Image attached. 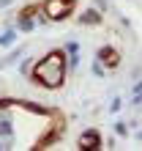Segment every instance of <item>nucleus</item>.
Instances as JSON below:
<instances>
[{
	"label": "nucleus",
	"instance_id": "9",
	"mask_svg": "<svg viewBox=\"0 0 142 151\" xmlns=\"http://www.w3.org/2000/svg\"><path fill=\"white\" fill-rule=\"evenodd\" d=\"M0 137L3 143H11V118L8 115H0Z\"/></svg>",
	"mask_w": 142,
	"mask_h": 151
},
{
	"label": "nucleus",
	"instance_id": "10",
	"mask_svg": "<svg viewBox=\"0 0 142 151\" xmlns=\"http://www.w3.org/2000/svg\"><path fill=\"white\" fill-rule=\"evenodd\" d=\"M22 52H25V50H14L11 55H6L3 60H0V69H6V66H11V63H14L16 58H22Z\"/></svg>",
	"mask_w": 142,
	"mask_h": 151
},
{
	"label": "nucleus",
	"instance_id": "12",
	"mask_svg": "<svg viewBox=\"0 0 142 151\" xmlns=\"http://www.w3.org/2000/svg\"><path fill=\"white\" fill-rule=\"evenodd\" d=\"M109 110H112V113H118V110H120V99H112V104H109Z\"/></svg>",
	"mask_w": 142,
	"mask_h": 151
},
{
	"label": "nucleus",
	"instance_id": "8",
	"mask_svg": "<svg viewBox=\"0 0 142 151\" xmlns=\"http://www.w3.org/2000/svg\"><path fill=\"white\" fill-rule=\"evenodd\" d=\"M16 33H19L16 28H6L3 33H0V47H14V44H16V39H19Z\"/></svg>",
	"mask_w": 142,
	"mask_h": 151
},
{
	"label": "nucleus",
	"instance_id": "14",
	"mask_svg": "<svg viewBox=\"0 0 142 151\" xmlns=\"http://www.w3.org/2000/svg\"><path fill=\"white\" fill-rule=\"evenodd\" d=\"M0 148H8V146H6V143H0Z\"/></svg>",
	"mask_w": 142,
	"mask_h": 151
},
{
	"label": "nucleus",
	"instance_id": "2",
	"mask_svg": "<svg viewBox=\"0 0 142 151\" xmlns=\"http://www.w3.org/2000/svg\"><path fill=\"white\" fill-rule=\"evenodd\" d=\"M77 11V0H44L38 22H63Z\"/></svg>",
	"mask_w": 142,
	"mask_h": 151
},
{
	"label": "nucleus",
	"instance_id": "6",
	"mask_svg": "<svg viewBox=\"0 0 142 151\" xmlns=\"http://www.w3.org/2000/svg\"><path fill=\"white\" fill-rule=\"evenodd\" d=\"M66 55H68V69L74 72V69L79 66V44L77 41H68L66 44Z\"/></svg>",
	"mask_w": 142,
	"mask_h": 151
},
{
	"label": "nucleus",
	"instance_id": "13",
	"mask_svg": "<svg viewBox=\"0 0 142 151\" xmlns=\"http://www.w3.org/2000/svg\"><path fill=\"white\" fill-rule=\"evenodd\" d=\"M14 0H0V8H6V6H11Z\"/></svg>",
	"mask_w": 142,
	"mask_h": 151
},
{
	"label": "nucleus",
	"instance_id": "7",
	"mask_svg": "<svg viewBox=\"0 0 142 151\" xmlns=\"http://www.w3.org/2000/svg\"><path fill=\"white\" fill-rule=\"evenodd\" d=\"M104 19L101 11H96V8H87V11H82V17H79V25H99Z\"/></svg>",
	"mask_w": 142,
	"mask_h": 151
},
{
	"label": "nucleus",
	"instance_id": "5",
	"mask_svg": "<svg viewBox=\"0 0 142 151\" xmlns=\"http://www.w3.org/2000/svg\"><path fill=\"white\" fill-rule=\"evenodd\" d=\"M96 60H99L104 69L115 72V69L120 66V52L115 50V47H109V44H104V47H99V50H96Z\"/></svg>",
	"mask_w": 142,
	"mask_h": 151
},
{
	"label": "nucleus",
	"instance_id": "3",
	"mask_svg": "<svg viewBox=\"0 0 142 151\" xmlns=\"http://www.w3.org/2000/svg\"><path fill=\"white\" fill-rule=\"evenodd\" d=\"M38 11H41V3H28L25 8H19V14H16V30L30 33L36 28V14Z\"/></svg>",
	"mask_w": 142,
	"mask_h": 151
},
{
	"label": "nucleus",
	"instance_id": "4",
	"mask_svg": "<svg viewBox=\"0 0 142 151\" xmlns=\"http://www.w3.org/2000/svg\"><path fill=\"white\" fill-rule=\"evenodd\" d=\"M77 148L79 151H99V148H104L101 132L99 129H85L82 135L77 137Z\"/></svg>",
	"mask_w": 142,
	"mask_h": 151
},
{
	"label": "nucleus",
	"instance_id": "1",
	"mask_svg": "<svg viewBox=\"0 0 142 151\" xmlns=\"http://www.w3.org/2000/svg\"><path fill=\"white\" fill-rule=\"evenodd\" d=\"M66 72H68L66 50H49L44 58H38L30 66L28 77L36 85L47 88V91H58V88H63V83H66Z\"/></svg>",
	"mask_w": 142,
	"mask_h": 151
},
{
	"label": "nucleus",
	"instance_id": "11",
	"mask_svg": "<svg viewBox=\"0 0 142 151\" xmlns=\"http://www.w3.org/2000/svg\"><path fill=\"white\" fill-rule=\"evenodd\" d=\"M90 69H93V74H96V77H104V66L99 63V60H93V66H90Z\"/></svg>",
	"mask_w": 142,
	"mask_h": 151
}]
</instances>
